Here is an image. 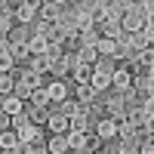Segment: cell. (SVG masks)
<instances>
[{"instance_id":"6da1fadb","label":"cell","mask_w":154,"mask_h":154,"mask_svg":"<svg viewBox=\"0 0 154 154\" xmlns=\"http://www.w3.org/2000/svg\"><path fill=\"white\" fill-rule=\"evenodd\" d=\"M34 86H37V77H34V74H25V77H22V83H19V93L28 96V93H34Z\"/></svg>"},{"instance_id":"7a4b0ae2","label":"cell","mask_w":154,"mask_h":154,"mask_svg":"<svg viewBox=\"0 0 154 154\" xmlns=\"http://www.w3.org/2000/svg\"><path fill=\"white\" fill-rule=\"evenodd\" d=\"M93 86H96V89H102V86H108V71H105V68H99V71L93 74Z\"/></svg>"},{"instance_id":"3957f363","label":"cell","mask_w":154,"mask_h":154,"mask_svg":"<svg viewBox=\"0 0 154 154\" xmlns=\"http://www.w3.org/2000/svg\"><path fill=\"white\" fill-rule=\"evenodd\" d=\"M9 65H12L9 49H6V46H0V71H9Z\"/></svg>"},{"instance_id":"277c9868","label":"cell","mask_w":154,"mask_h":154,"mask_svg":"<svg viewBox=\"0 0 154 154\" xmlns=\"http://www.w3.org/2000/svg\"><path fill=\"white\" fill-rule=\"evenodd\" d=\"M68 126H74V133H80L83 126H86V117H83V111H80V114H74V117L68 120Z\"/></svg>"},{"instance_id":"5b68a950","label":"cell","mask_w":154,"mask_h":154,"mask_svg":"<svg viewBox=\"0 0 154 154\" xmlns=\"http://www.w3.org/2000/svg\"><path fill=\"white\" fill-rule=\"evenodd\" d=\"M3 111H6V114H19V111H22V102H19V99H6V102H3Z\"/></svg>"},{"instance_id":"8992f818","label":"cell","mask_w":154,"mask_h":154,"mask_svg":"<svg viewBox=\"0 0 154 154\" xmlns=\"http://www.w3.org/2000/svg\"><path fill=\"white\" fill-rule=\"evenodd\" d=\"M46 96H49V99H65V86H62V83H53V86L46 89Z\"/></svg>"},{"instance_id":"52a82bcc","label":"cell","mask_w":154,"mask_h":154,"mask_svg":"<svg viewBox=\"0 0 154 154\" xmlns=\"http://www.w3.org/2000/svg\"><path fill=\"white\" fill-rule=\"evenodd\" d=\"M34 139H37V133L31 130V126H22L19 130V142H34Z\"/></svg>"},{"instance_id":"ba28073f","label":"cell","mask_w":154,"mask_h":154,"mask_svg":"<svg viewBox=\"0 0 154 154\" xmlns=\"http://www.w3.org/2000/svg\"><path fill=\"white\" fill-rule=\"evenodd\" d=\"M16 142H19V136H12V133H0V145H3V148H12Z\"/></svg>"},{"instance_id":"9c48e42d","label":"cell","mask_w":154,"mask_h":154,"mask_svg":"<svg viewBox=\"0 0 154 154\" xmlns=\"http://www.w3.org/2000/svg\"><path fill=\"white\" fill-rule=\"evenodd\" d=\"M49 68H53V71H65V68H68V59H62V56H56L53 62H49Z\"/></svg>"},{"instance_id":"30bf717a","label":"cell","mask_w":154,"mask_h":154,"mask_svg":"<svg viewBox=\"0 0 154 154\" xmlns=\"http://www.w3.org/2000/svg\"><path fill=\"white\" fill-rule=\"evenodd\" d=\"M31 49H34V53H46V40H43V37H34V40H31Z\"/></svg>"},{"instance_id":"8fae6325","label":"cell","mask_w":154,"mask_h":154,"mask_svg":"<svg viewBox=\"0 0 154 154\" xmlns=\"http://www.w3.org/2000/svg\"><path fill=\"white\" fill-rule=\"evenodd\" d=\"M31 16H34V6H31V3H25V6H19V19H25V22H28Z\"/></svg>"},{"instance_id":"7c38bea8","label":"cell","mask_w":154,"mask_h":154,"mask_svg":"<svg viewBox=\"0 0 154 154\" xmlns=\"http://www.w3.org/2000/svg\"><path fill=\"white\" fill-rule=\"evenodd\" d=\"M83 142H86V139H83V133H71V139H68V145H71V148H80Z\"/></svg>"},{"instance_id":"4fadbf2b","label":"cell","mask_w":154,"mask_h":154,"mask_svg":"<svg viewBox=\"0 0 154 154\" xmlns=\"http://www.w3.org/2000/svg\"><path fill=\"white\" fill-rule=\"evenodd\" d=\"M99 136H105V139H108V136H114V123H111V120H105V123L99 126Z\"/></svg>"},{"instance_id":"5bb4252c","label":"cell","mask_w":154,"mask_h":154,"mask_svg":"<svg viewBox=\"0 0 154 154\" xmlns=\"http://www.w3.org/2000/svg\"><path fill=\"white\" fill-rule=\"evenodd\" d=\"M114 83H117V86H130V74H126V71L114 74Z\"/></svg>"},{"instance_id":"9a60e30c","label":"cell","mask_w":154,"mask_h":154,"mask_svg":"<svg viewBox=\"0 0 154 154\" xmlns=\"http://www.w3.org/2000/svg\"><path fill=\"white\" fill-rule=\"evenodd\" d=\"M43 16H46V19H56V16H59V3H49V6H43Z\"/></svg>"},{"instance_id":"2e32d148","label":"cell","mask_w":154,"mask_h":154,"mask_svg":"<svg viewBox=\"0 0 154 154\" xmlns=\"http://www.w3.org/2000/svg\"><path fill=\"white\" fill-rule=\"evenodd\" d=\"M49 126H53V130H65L68 120H65V117H53V120H49Z\"/></svg>"},{"instance_id":"e0dca14e","label":"cell","mask_w":154,"mask_h":154,"mask_svg":"<svg viewBox=\"0 0 154 154\" xmlns=\"http://www.w3.org/2000/svg\"><path fill=\"white\" fill-rule=\"evenodd\" d=\"M99 49L102 53H114V40H99Z\"/></svg>"},{"instance_id":"ac0fdd59","label":"cell","mask_w":154,"mask_h":154,"mask_svg":"<svg viewBox=\"0 0 154 154\" xmlns=\"http://www.w3.org/2000/svg\"><path fill=\"white\" fill-rule=\"evenodd\" d=\"M46 99H49V96L43 93V89H34V102H37V105H43V102H46Z\"/></svg>"},{"instance_id":"d6986e66","label":"cell","mask_w":154,"mask_h":154,"mask_svg":"<svg viewBox=\"0 0 154 154\" xmlns=\"http://www.w3.org/2000/svg\"><path fill=\"white\" fill-rule=\"evenodd\" d=\"M34 68H37V71H46V68H49V59H43V56H40V59L34 62Z\"/></svg>"},{"instance_id":"ffe728a7","label":"cell","mask_w":154,"mask_h":154,"mask_svg":"<svg viewBox=\"0 0 154 154\" xmlns=\"http://www.w3.org/2000/svg\"><path fill=\"white\" fill-rule=\"evenodd\" d=\"M12 89V80H6V77H0V93H9Z\"/></svg>"},{"instance_id":"44dd1931","label":"cell","mask_w":154,"mask_h":154,"mask_svg":"<svg viewBox=\"0 0 154 154\" xmlns=\"http://www.w3.org/2000/svg\"><path fill=\"white\" fill-rule=\"evenodd\" d=\"M77 77H80V80H86V77H89V68H86V65H80V68H77Z\"/></svg>"},{"instance_id":"7402d4cb","label":"cell","mask_w":154,"mask_h":154,"mask_svg":"<svg viewBox=\"0 0 154 154\" xmlns=\"http://www.w3.org/2000/svg\"><path fill=\"white\" fill-rule=\"evenodd\" d=\"M126 28H133V31H136V28H139V19H136V16H130V19H126Z\"/></svg>"},{"instance_id":"603a6c76","label":"cell","mask_w":154,"mask_h":154,"mask_svg":"<svg viewBox=\"0 0 154 154\" xmlns=\"http://www.w3.org/2000/svg\"><path fill=\"white\" fill-rule=\"evenodd\" d=\"M89 96H93V89H89V86H80V99H83V102H86V99H89Z\"/></svg>"},{"instance_id":"cb8c5ba5","label":"cell","mask_w":154,"mask_h":154,"mask_svg":"<svg viewBox=\"0 0 154 154\" xmlns=\"http://www.w3.org/2000/svg\"><path fill=\"white\" fill-rule=\"evenodd\" d=\"M53 151L59 154V151H65V142H62V139H56V142H53Z\"/></svg>"},{"instance_id":"d4e9b609","label":"cell","mask_w":154,"mask_h":154,"mask_svg":"<svg viewBox=\"0 0 154 154\" xmlns=\"http://www.w3.org/2000/svg\"><path fill=\"white\" fill-rule=\"evenodd\" d=\"M142 154H151V142H148V145H145V148H142Z\"/></svg>"}]
</instances>
